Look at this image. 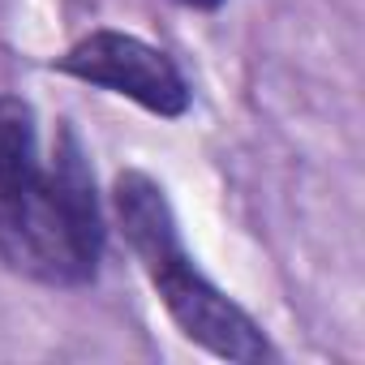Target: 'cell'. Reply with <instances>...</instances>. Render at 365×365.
<instances>
[{"mask_svg": "<svg viewBox=\"0 0 365 365\" xmlns=\"http://www.w3.org/2000/svg\"><path fill=\"white\" fill-rule=\"evenodd\" d=\"M103 250V198L73 120H56L43 155L35 108L0 95V262L48 288H86Z\"/></svg>", "mask_w": 365, "mask_h": 365, "instance_id": "obj_1", "label": "cell"}, {"mask_svg": "<svg viewBox=\"0 0 365 365\" xmlns=\"http://www.w3.org/2000/svg\"><path fill=\"white\" fill-rule=\"evenodd\" d=\"M112 215L133 250L142 275L150 279L155 301L168 309L172 327L198 344L202 352L237 365H262L275 361V348L262 331V322L237 305L185 250L176 211L168 202V190L142 168H125L112 180Z\"/></svg>", "mask_w": 365, "mask_h": 365, "instance_id": "obj_2", "label": "cell"}, {"mask_svg": "<svg viewBox=\"0 0 365 365\" xmlns=\"http://www.w3.org/2000/svg\"><path fill=\"white\" fill-rule=\"evenodd\" d=\"M52 69L73 82H86L95 91L120 95L163 120H180L194 103V86H190L185 69L163 48H155L129 31H112V26L91 31L78 43H69L65 56L52 61Z\"/></svg>", "mask_w": 365, "mask_h": 365, "instance_id": "obj_3", "label": "cell"}, {"mask_svg": "<svg viewBox=\"0 0 365 365\" xmlns=\"http://www.w3.org/2000/svg\"><path fill=\"white\" fill-rule=\"evenodd\" d=\"M180 5H190V9H198V14H215V9L228 5V0H180Z\"/></svg>", "mask_w": 365, "mask_h": 365, "instance_id": "obj_4", "label": "cell"}]
</instances>
